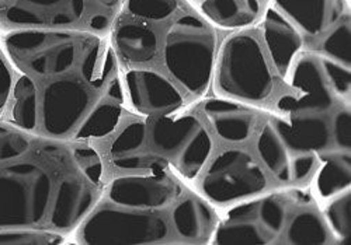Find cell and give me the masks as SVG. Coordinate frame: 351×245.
I'll return each mask as SVG.
<instances>
[{"instance_id": "cell-1", "label": "cell", "mask_w": 351, "mask_h": 245, "mask_svg": "<svg viewBox=\"0 0 351 245\" xmlns=\"http://www.w3.org/2000/svg\"><path fill=\"white\" fill-rule=\"evenodd\" d=\"M332 143V128L324 114L273 118L261 129L257 151L273 172L282 181L305 179L315 168L316 153Z\"/></svg>"}, {"instance_id": "cell-2", "label": "cell", "mask_w": 351, "mask_h": 245, "mask_svg": "<svg viewBox=\"0 0 351 245\" xmlns=\"http://www.w3.org/2000/svg\"><path fill=\"white\" fill-rule=\"evenodd\" d=\"M211 151V136L195 116H155L146 124L142 170L151 157H160L186 179H194L206 166Z\"/></svg>"}, {"instance_id": "cell-3", "label": "cell", "mask_w": 351, "mask_h": 245, "mask_svg": "<svg viewBox=\"0 0 351 245\" xmlns=\"http://www.w3.org/2000/svg\"><path fill=\"white\" fill-rule=\"evenodd\" d=\"M217 37L201 18L187 14L176 21L166 36L165 62L173 77L191 94L207 90L214 66Z\"/></svg>"}, {"instance_id": "cell-4", "label": "cell", "mask_w": 351, "mask_h": 245, "mask_svg": "<svg viewBox=\"0 0 351 245\" xmlns=\"http://www.w3.org/2000/svg\"><path fill=\"white\" fill-rule=\"evenodd\" d=\"M52 187L47 170L32 160L0 167V229L40 224L51 203Z\"/></svg>"}, {"instance_id": "cell-5", "label": "cell", "mask_w": 351, "mask_h": 245, "mask_svg": "<svg viewBox=\"0 0 351 245\" xmlns=\"http://www.w3.org/2000/svg\"><path fill=\"white\" fill-rule=\"evenodd\" d=\"M215 86L222 94L245 101H265L273 91V75L258 41L246 33L229 37L219 52Z\"/></svg>"}, {"instance_id": "cell-6", "label": "cell", "mask_w": 351, "mask_h": 245, "mask_svg": "<svg viewBox=\"0 0 351 245\" xmlns=\"http://www.w3.org/2000/svg\"><path fill=\"white\" fill-rule=\"evenodd\" d=\"M87 36L53 29H19L9 33L5 48L14 62L38 76L61 75L77 62Z\"/></svg>"}, {"instance_id": "cell-7", "label": "cell", "mask_w": 351, "mask_h": 245, "mask_svg": "<svg viewBox=\"0 0 351 245\" xmlns=\"http://www.w3.org/2000/svg\"><path fill=\"white\" fill-rule=\"evenodd\" d=\"M288 216V201L271 194L232 207L214 231L218 245L277 244Z\"/></svg>"}, {"instance_id": "cell-8", "label": "cell", "mask_w": 351, "mask_h": 245, "mask_svg": "<svg viewBox=\"0 0 351 245\" xmlns=\"http://www.w3.org/2000/svg\"><path fill=\"white\" fill-rule=\"evenodd\" d=\"M169 235L166 220L152 210L99 207L80 230L83 244H158Z\"/></svg>"}, {"instance_id": "cell-9", "label": "cell", "mask_w": 351, "mask_h": 245, "mask_svg": "<svg viewBox=\"0 0 351 245\" xmlns=\"http://www.w3.org/2000/svg\"><path fill=\"white\" fill-rule=\"evenodd\" d=\"M266 175L249 153L239 149L222 151L201 181V190L211 202L228 205L256 195L266 188Z\"/></svg>"}, {"instance_id": "cell-10", "label": "cell", "mask_w": 351, "mask_h": 245, "mask_svg": "<svg viewBox=\"0 0 351 245\" xmlns=\"http://www.w3.org/2000/svg\"><path fill=\"white\" fill-rule=\"evenodd\" d=\"M92 90L82 79L64 77L49 83L43 94L41 119L48 135H69L82 122L95 100Z\"/></svg>"}, {"instance_id": "cell-11", "label": "cell", "mask_w": 351, "mask_h": 245, "mask_svg": "<svg viewBox=\"0 0 351 245\" xmlns=\"http://www.w3.org/2000/svg\"><path fill=\"white\" fill-rule=\"evenodd\" d=\"M291 86L300 91V96H284L278 100V108L289 115L324 114L333 107L337 97L328 80L324 57L319 55L305 53L297 60Z\"/></svg>"}, {"instance_id": "cell-12", "label": "cell", "mask_w": 351, "mask_h": 245, "mask_svg": "<svg viewBox=\"0 0 351 245\" xmlns=\"http://www.w3.org/2000/svg\"><path fill=\"white\" fill-rule=\"evenodd\" d=\"M180 195L179 183L165 172L120 177L111 182L108 190V196L115 205L139 210L165 209Z\"/></svg>"}, {"instance_id": "cell-13", "label": "cell", "mask_w": 351, "mask_h": 245, "mask_svg": "<svg viewBox=\"0 0 351 245\" xmlns=\"http://www.w3.org/2000/svg\"><path fill=\"white\" fill-rule=\"evenodd\" d=\"M125 87L132 108L139 115L166 116L183 107V96L165 76L134 69L125 73Z\"/></svg>"}, {"instance_id": "cell-14", "label": "cell", "mask_w": 351, "mask_h": 245, "mask_svg": "<svg viewBox=\"0 0 351 245\" xmlns=\"http://www.w3.org/2000/svg\"><path fill=\"white\" fill-rule=\"evenodd\" d=\"M84 13V0H16L5 10L8 23L19 25H68Z\"/></svg>"}, {"instance_id": "cell-15", "label": "cell", "mask_w": 351, "mask_h": 245, "mask_svg": "<svg viewBox=\"0 0 351 245\" xmlns=\"http://www.w3.org/2000/svg\"><path fill=\"white\" fill-rule=\"evenodd\" d=\"M95 191L89 181L75 177L58 183L51 209V223L58 230H71L90 211L95 205Z\"/></svg>"}, {"instance_id": "cell-16", "label": "cell", "mask_w": 351, "mask_h": 245, "mask_svg": "<svg viewBox=\"0 0 351 245\" xmlns=\"http://www.w3.org/2000/svg\"><path fill=\"white\" fill-rule=\"evenodd\" d=\"M218 136L226 142L247 140L258 120L257 109L242 103L223 99H211L202 107Z\"/></svg>"}, {"instance_id": "cell-17", "label": "cell", "mask_w": 351, "mask_h": 245, "mask_svg": "<svg viewBox=\"0 0 351 245\" xmlns=\"http://www.w3.org/2000/svg\"><path fill=\"white\" fill-rule=\"evenodd\" d=\"M278 10L288 16L306 36L317 37L330 29L341 17L344 0H274Z\"/></svg>"}, {"instance_id": "cell-18", "label": "cell", "mask_w": 351, "mask_h": 245, "mask_svg": "<svg viewBox=\"0 0 351 245\" xmlns=\"http://www.w3.org/2000/svg\"><path fill=\"white\" fill-rule=\"evenodd\" d=\"M263 36L273 64L282 75L302 47V36L297 25L276 8H269L263 17Z\"/></svg>"}, {"instance_id": "cell-19", "label": "cell", "mask_w": 351, "mask_h": 245, "mask_svg": "<svg viewBox=\"0 0 351 245\" xmlns=\"http://www.w3.org/2000/svg\"><path fill=\"white\" fill-rule=\"evenodd\" d=\"M82 80L95 91H101L119 75V62L111 47L100 38L87 36L79 56Z\"/></svg>"}, {"instance_id": "cell-20", "label": "cell", "mask_w": 351, "mask_h": 245, "mask_svg": "<svg viewBox=\"0 0 351 245\" xmlns=\"http://www.w3.org/2000/svg\"><path fill=\"white\" fill-rule=\"evenodd\" d=\"M115 47L128 62L145 64L152 60L158 51L154 29L143 23H125L117 28Z\"/></svg>"}, {"instance_id": "cell-21", "label": "cell", "mask_w": 351, "mask_h": 245, "mask_svg": "<svg viewBox=\"0 0 351 245\" xmlns=\"http://www.w3.org/2000/svg\"><path fill=\"white\" fill-rule=\"evenodd\" d=\"M171 219L178 233L190 241H199L208 237L215 224L213 210L194 198L179 202L173 210Z\"/></svg>"}, {"instance_id": "cell-22", "label": "cell", "mask_w": 351, "mask_h": 245, "mask_svg": "<svg viewBox=\"0 0 351 245\" xmlns=\"http://www.w3.org/2000/svg\"><path fill=\"white\" fill-rule=\"evenodd\" d=\"M201 12L221 28H239L257 18L260 5L258 0H204Z\"/></svg>"}, {"instance_id": "cell-23", "label": "cell", "mask_w": 351, "mask_h": 245, "mask_svg": "<svg viewBox=\"0 0 351 245\" xmlns=\"http://www.w3.org/2000/svg\"><path fill=\"white\" fill-rule=\"evenodd\" d=\"M123 103L115 101L107 96H103L86 116L80 122V127L75 132L76 140H89V139H101L112 133L119 127L123 116Z\"/></svg>"}, {"instance_id": "cell-24", "label": "cell", "mask_w": 351, "mask_h": 245, "mask_svg": "<svg viewBox=\"0 0 351 245\" xmlns=\"http://www.w3.org/2000/svg\"><path fill=\"white\" fill-rule=\"evenodd\" d=\"M315 187L322 199H330L350 187V151L325 156L316 174Z\"/></svg>"}, {"instance_id": "cell-25", "label": "cell", "mask_w": 351, "mask_h": 245, "mask_svg": "<svg viewBox=\"0 0 351 245\" xmlns=\"http://www.w3.org/2000/svg\"><path fill=\"white\" fill-rule=\"evenodd\" d=\"M330 231L324 218L315 210L306 209L298 211L291 219L284 244L292 245H322L329 242Z\"/></svg>"}, {"instance_id": "cell-26", "label": "cell", "mask_w": 351, "mask_h": 245, "mask_svg": "<svg viewBox=\"0 0 351 245\" xmlns=\"http://www.w3.org/2000/svg\"><path fill=\"white\" fill-rule=\"evenodd\" d=\"M13 104L10 107V120L24 131H33L37 125L38 101L37 88L28 76H21L13 86Z\"/></svg>"}, {"instance_id": "cell-27", "label": "cell", "mask_w": 351, "mask_h": 245, "mask_svg": "<svg viewBox=\"0 0 351 245\" xmlns=\"http://www.w3.org/2000/svg\"><path fill=\"white\" fill-rule=\"evenodd\" d=\"M329 231L340 244H350L351 240V202L350 191H343L328 205L325 210Z\"/></svg>"}, {"instance_id": "cell-28", "label": "cell", "mask_w": 351, "mask_h": 245, "mask_svg": "<svg viewBox=\"0 0 351 245\" xmlns=\"http://www.w3.org/2000/svg\"><path fill=\"white\" fill-rule=\"evenodd\" d=\"M64 240L60 234L33 230L30 227L0 229V245H51L62 244Z\"/></svg>"}, {"instance_id": "cell-29", "label": "cell", "mask_w": 351, "mask_h": 245, "mask_svg": "<svg viewBox=\"0 0 351 245\" xmlns=\"http://www.w3.org/2000/svg\"><path fill=\"white\" fill-rule=\"evenodd\" d=\"M324 52L326 57L350 68V17L336 27L324 41Z\"/></svg>"}, {"instance_id": "cell-30", "label": "cell", "mask_w": 351, "mask_h": 245, "mask_svg": "<svg viewBox=\"0 0 351 245\" xmlns=\"http://www.w3.org/2000/svg\"><path fill=\"white\" fill-rule=\"evenodd\" d=\"M73 159L84 178L92 185L99 187L104 177L103 160L99 153L90 146H79L73 150Z\"/></svg>"}, {"instance_id": "cell-31", "label": "cell", "mask_w": 351, "mask_h": 245, "mask_svg": "<svg viewBox=\"0 0 351 245\" xmlns=\"http://www.w3.org/2000/svg\"><path fill=\"white\" fill-rule=\"evenodd\" d=\"M178 9L176 0H128V12L145 20H165Z\"/></svg>"}, {"instance_id": "cell-32", "label": "cell", "mask_w": 351, "mask_h": 245, "mask_svg": "<svg viewBox=\"0 0 351 245\" xmlns=\"http://www.w3.org/2000/svg\"><path fill=\"white\" fill-rule=\"evenodd\" d=\"M28 150L27 138L16 128L0 122V163L16 160Z\"/></svg>"}, {"instance_id": "cell-33", "label": "cell", "mask_w": 351, "mask_h": 245, "mask_svg": "<svg viewBox=\"0 0 351 245\" xmlns=\"http://www.w3.org/2000/svg\"><path fill=\"white\" fill-rule=\"evenodd\" d=\"M324 57V68L328 76V80L330 83V87L333 88L335 94L340 97H348L350 96V68H346L335 60Z\"/></svg>"}, {"instance_id": "cell-34", "label": "cell", "mask_w": 351, "mask_h": 245, "mask_svg": "<svg viewBox=\"0 0 351 245\" xmlns=\"http://www.w3.org/2000/svg\"><path fill=\"white\" fill-rule=\"evenodd\" d=\"M332 140L341 151H350L351 132H350V111L343 109L337 112L330 124Z\"/></svg>"}, {"instance_id": "cell-35", "label": "cell", "mask_w": 351, "mask_h": 245, "mask_svg": "<svg viewBox=\"0 0 351 245\" xmlns=\"http://www.w3.org/2000/svg\"><path fill=\"white\" fill-rule=\"evenodd\" d=\"M12 94V72L0 55V112H3Z\"/></svg>"}, {"instance_id": "cell-36", "label": "cell", "mask_w": 351, "mask_h": 245, "mask_svg": "<svg viewBox=\"0 0 351 245\" xmlns=\"http://www.w3.org/2000/svg\"><path fill=\"white\" fill-rule=\"evenodd\" d=\"M90 27L93 29H96V31H104V29L108 27V18L101 14L93 16L90 18Z\"/></svg>"}, {"instance_id": "cell-37", "label": "cell", "mask_w": 351, "mask_h": 245, "mask_svg": "<svg viewBox=\"0 0 351 245\" xmlns=\"http://www.w3.org/2000/svg\"><path fill=\"white\" fill-rule=\"evenodd\" d=\"M97 2L103 3L104 6H115L117 3H119V0H97Z\"/></svg>"}]
</instances>
